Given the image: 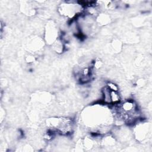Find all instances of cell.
Here are the masks:
<instances>
[{"instance_id": "cell-4", "label": "cell", "mask_w": 152, "mask_h": 152, "mask_svg": "<svg viewBox=\"0 0 152 152\" xmlns=\"http://www.w3.org/2000/svg\"><path fill=\"white\" fill-rule=\"evenodd\" d=\"M133 137L140 143L147 142L151 137V125L148 122L141 119L134 126Z\"/></svg>"}, {"instance_id": "cell-3", "label": "cell", "mask_w": 152, "mask_h": 152, "mask_svg": "<svg viewBox=\"0 0 152 152\" xmlns=\"http://www.w3.org/2000/svg\"><path fill=\"white\" fill-rule=\"evenodd\" d=\"M84 7L78 1H63L58 6V12L69 20L74 19L84 12Z\"/></svg>"}, {"instance_id": "cell-6", "label": "cell", "mask_w": 152, "mask_h": 152, "mask_svg": "<svg viewBox=\"0 0 152 152\" xmlns=\"http://www.w3.org/2000/svg\"><path fill=\"white\" fill-rule=\"evenodd\" d=\"M45 43L43 37H40L37 34H33L28 37L26 46L28 53L39 56L43 50Z\"/></svg>"}, {"instance_id": "cell-13", "label": "cell", "mask_w": 152, "mask_h": 152, "mask_svg": "<svg viewBox=\"0 0 152 152\" xmlns=\"http://www.w3.org/2000/svg\"><path fill=\"white\" fill-rule=\"evenodd\" d=\"M36 60H37L36 56L31 53H28L27 55L26 56V58H25L26 62L28 65L33 64L34 62L36 61Z\"/></svg>"}, {"instance_id": "cell-2", "label": "cell", "mask_w": 152, "mask_h": 152, "mask_svg": "<svg viewBox=\"0 0 152 152\" xmlns=\"http://www.w3.org/2000/svg\"><path fill=\"white\" fill-rule=\"evenodd\" d=\"M45 125L47 129L54 131L58 135L69 136L74 131L75 123L71 118L55 115L46 119Z\"/></svg>"}, {"instance_id": "cell-5", "label": "cell", "mask_w": 152, "mask_h": 152, "mask_svg": "<svg viewBox=\"0 0 152 152\" xmlns=\"http://www.w3.org/2000/svg\"><path fill=\"white\" fill-rule=\"evenodd\" d=\"M61 33L56 23L52 20H48L43 27V38L46 44L50 46L59 37Z\"/></svg>"}, {"instance_id": "cell-11", "label": "cell", "mask_w": 152, "mask_h": 152, "mask_svg": "<svg viewBox=\"0 0 152 152\" xmlns=\"http://www.w3.org/2000/svg\"><path fill=\"white\" fill-rule=\"evenodd\" d=\"M110 47L115 53H119V52L122 49V42L117 39H113L111 43Z\"/></svg>"}, {"instance_id": "cell-14", "label": "cell", "mask_w": 152, "mask_h": 152, "mask_svg": "<svg viewBox=\"0 0 152 152\" xmlns=\"http://www.w3.org/2000/svg\"><path fill=\"white\" fill-rule=\"evenodd\" d=\"M146 81L143 78H140L137 81V86L139 87H143L146 85Z\"/></svg>"}, {"instance_id": "cell-1", "label": "cell", "mask_w": 152, "mask_h": 152, "mask_svg": "<svg viewBox=\"0 0 152 152\" xmlns=\"http://www.w3.org/2000/svg\"><path fill=\"white\" fill-rule=\"evenodd\" d=\"M81 124L90 132L103 135L110 133L114 117L111 108L103 103H93L86 107L80 115Z\"/></svg>"}, {"instance_id": "cell-12", "label": "cell", "mask_w": 152, "mask_h": 152, "mask_svg": "<svg viewBox=\"0 0 152 152\" xmlns=\"http://www.w3.org/2000/svg\"><path fill=\"white\" fill-rule=\"evenodd\" d=\"M105 86L110 91H119V86L113 81H107L105 83Z\"/></svg>"}, {"instance_id": "cell-9", "label": "cell", "mask_w": 152, "mask_h": 152, "mask_svg": "<svg viewBox=\"0 0 152 152\" xmlns=\"http://www.w3.org/2000/svg\"><path fill=\"white\" fill-rule=\"evenodd\" d=\"M51 49L53 52L56 54L61 55L65 50L66 43L59 37L52 45H50Z\"/></svg>"}, {"instance_id": "cell-7", "label": "cell", "mask_w": 152, "mask_h": 152, "mask_svg": "<svg viewBox=\"0 0 152 152\" xmlns=\"http://www.w3.org/2000/svg\"><path fill=\"white\" fill-rule=\"evenodd\" d=\"M119 144L116 138L110 132L102 135L100 141V147L108 150H115V148L118 147Z\"/></svg>"}, {"instance_id": "cell-8", "label": "cell", "mask_w": 152, "mask_h": 152, "mask_svg": "<svg viewBox=\"0 0 152 152\" xmlns=\"http://www.w3.org/2000/svg\"><path fill=\"white\" fill-rule=\"evenodd\" d=\"M96 22L99 27L106 26L112 21L110 15L105 12H100L95 18Z\"/></svg>"}, {"instance_id": "cell-10", "label": "cell", "mask_w": 152, "mask_h": 152, "mask_svg": "<svg viewBox=\"0 0 152 152\" xmlns=\"http://www.w3.org/2000/svg\"><path fill=\"white\" fill-rule=\"evenodd\" d=\"M110 102H111V106L115 105L122 100V96L119 91H110Z\"/></svg>"}]
</instances>
